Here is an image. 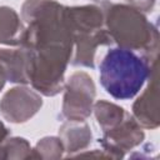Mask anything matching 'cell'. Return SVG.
<instances>
[{
  "instance_id": "cell-6",
  "label": "cell",
  "mask_w": 160,
  "mask_h": 160,
  "mask_svg": "<svg viewBox=\"0 0 160 160\" xmlns=\"http://www.w3.org/2000/svg\"><path fill=\"white\" fill-rule=\"evenodd\" d=\"M42 106L40 92L25 85L8 90L0 100V114L14 124H21L31 119Z\"/></svg>"
},
{
  "instance_id": "cell-2",
  "label": "cell",
  "mask_w": 160,
  "mask_h": 160,
  "mask_svg": "<svg viewBox=\"0 0 160 160\" xmlns=\"http://www.w3.org/2000/svg\"><path fill=\"white\" fill-rule=\"evenodd\" d=\"M104 12L105 28L118 46L140 52L149 62L158 61L159 32L138 9L128 4L104 1L100 6Z\"/></svg>"
},
{
  "instance_id": "cell-13",
  "label": "cell",
  "mask_w": 160,
  "mask_h": 160,
  "mask_svg": "<svg viewBox=\"0 0 160 160\" xmlns=\"http://www.w3.org/2000/svg\"><path fill=\"white\" fill-rule=\"evenodd\" d=\"M65 151L62 141L56 136L42 138L32 149V159H59Z\"/></svg>"
},
{
  "instance_id": "cell-11",
  "label": "cell",
  "mask_w": 160,
  "mask_h": 160,
  "mask_svg": "<svg viewBox=\"0 0 160 160\" xmlns=\"http://www.w3.org/2000/svg\"><path fill=\"white\" fill-rule=\"evenodd\" d=\"M95 118L98 124L100 125L102 132L112 129L114 126H116L125 116L126 111L124 108L106 101V100H99L94 104L92 106Z\"/></svg>"
},
{
  "instance_id": "cell-17",
  "label": "cell",
  "mask_w": 160,
  "mask_h": 160,
  "mask_svg": "<svg viewBox=\"0 0 160 160\" xmlns=\"http://www.w3.org/2000/svg\"><path fill=\"white\" fill-rule=\"evenodd\" d=\"M96 1H99V0H96Z\"/></svg>"
},
{
  "instance_id": "cell-10",
  "label": "cell",
  "mask_w": 160,
  "mask_h": 160,
  "mask_svg": "<svg viewBox=\"0 0 160 160\" xmlns=\"http://www.w3.org/2000/svg\"><path fill=\"white\" fill-rule=\"evenodd\" d=\"M25 26L18 12L9 6H0V44L20 46Z\"/></svg>"
},
{
  "instance_id": "cell-4",
  "label": "cell",
  "mask_w": 160,
  "mask_h": 160,
  "mask_svg": "<svg viewBox=\"0 0 160 160\" xmlns=\"http://www.w3.org/2000/svg\"><path fill=\"white\" fill-rule=\"evenodd\" d=\"M96 90L92 78L84 72L71 74L64 85L62 116L71 121H85L92 112Z\"/></svg>"
},
{
  "instance_id": "cell-5",
  "label": "cell",
  "mask_w": 160,
  "mask_h": 160,
  "mask_svg": "<svg viewBox=\"0 0 160 160\" xmlns=\"http://www.w3.org/2000/svg\"><path fill=\"white\" fill-rule=\"evenodd\" d=\"M102 134V138L99 139V144L102 148L105 158L112 159L124 158L125 151L140 145L145 138L142 126L136 121L132 114L128 111L116 126Z\"/></svg>"
},
{
  "instance_id": "cell-14",
  "label": "cell",
  "mask_w": 160,
  "mask_h": 160,
  "mask_svg": "<svg viewBox=\"0 0 160 160\" xmlns=\"http://www.w3.org/2000/svg\"><path fill=\"white\" fill-rule=\"evenodd\" d=\"M128 5L140 10L141 12H149L154 9L156 0H126Z\"/></svg>"
},
{
  "instance_id": "cell-9",
  "label": "cell",
  "mask_w": 160,
  "mask_h": 160,
  "mask_svg": "<svg viewBox=\"0 0 160 160\" xmlns=\"http://www.w3.org/2000/svg\"><path fill=\"white\" fill-rule=\"evenodd\" d=\"M0 65L5 71L8 81L20 85L29 84L28 52L24 48L0 49Z\"/></svg>"
},
{
  "instance_id": "cell-7",
  "label": "cell",
  "mask_w": 160,
  "mask_h": 160,
  "mask_svg": "<svg viewBox=\"0 0 160 160\" xmlns=\"http://www.w3.org/2000/svg\"><path fill=\"white\" fill-rule=\"evenodd\" d=\"M150 82L132 104V116L145 129H156L160 125L159 114V72L158 62L149 76Z\"/></svg>"
},
{
  "instance_id": "cell-8",
  "label": "cell",
  "mask_w": 160,
  "mask_h": 160,
  "mask_svg": "<svg viewBox=\"0 0 160 160\" xmlns=\"http://www.w3.org/2000/svg\"><path fill=\"white\" fill-rule=\"evenodd\" d=\"M59 138L69 156H75L85 150L92 140L90 126L85 121H66L59 129Z\"/></svg>"
},
{
  "instance_id": "cell-3",
  "label": "cell",
  "mask_w": 160,
  "mask_h": 160,
  "mask_svg": "<svg viewBox=\"0 0 160 160\" xmlns=\"http://www.w3.org/2000/svg\"><path fill=\"white\" fill-rule=\"evenodd\" d=\"M156 62H149L138 51L111 48L99 64L100 84L114 99L130 100L140 92Z\"/></svg>"
},
{
  "instance_id": "cell-12",
  "label": "cell",
  "mask_w": 160,
  "mask_h": 160,
  "mask_svg": "<svg viewBox=\"0 0 160 160\" xmlns=\"http://www.w3.org/2000/svg\"><path fill=\"white\" fill-rule=\"evenodd\" d=\"M0 159H32V148L24 138H6L0 142Z\"/></svg>"
},
{
  "instance_id": "cell-16",
  "label": "cell",
  "mask_w": 160,
  "mask_h": 160,
  "mask_svg": "<svg viewBox=\"0 0 160 160\" xmlns=\"http://www.w3.org/2000/svg\"><path fill=\"white\" fill-rule=\"evenodd\" d=\"M8 80H6V75H5V71H4V69H2V66L0 65V91H1V89L4 88V85H5V82H6Z\"/></svg>"
},
{
  "instance_id": "cell-15",
  "label": "cell",
  "mask_w": 160,
  "mask_h": 160,
  "mask_svg": "<svg viewBox=\"0 0 160 160\" xmlns=\"http://www.w3.org/2000/svg\"><path fill=\"white\" fill-rule=\"evenodd\" d=\"M9 135H10V130L5 126V124L0 120V142H2L6 138H9Z\"/></svg>"
},
{
  "instance_id": "cell-1",
  "label": "cell",
  "mask_w": 160,
  "mask_h": 160,
  "mask_svg": "<svg viewBox=\"0 0 160 160\" xmlns=\"http://www.w3.org/2000/svg\"><path fill=\"white\" fill-rule=\"evenodd\" d=\"M65 6L55 0H25L21 19L26 24L21 44L28 52V78L45 96H55L65 85V71L74 40L65 20Z\"/></svg>"
}]
</instances>
